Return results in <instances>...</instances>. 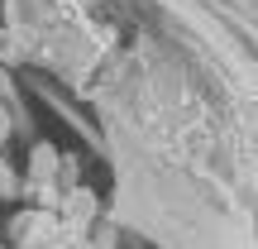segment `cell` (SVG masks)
I'll use <instances>...</instances> for the list:
<instances>
[{"label":"cell","mask_w":258,"mask_h":249,"mask_svg":"<svg viewBox=\"0 0 258 249\" xmlns=\"http://www.w3.org/2000/svg\"><path fill=\"white\" fill-rule=\"evenodd\" d=\"M0 134H5V120H0Z\"/></svg>","instance_id":"obj_1"}]
</instances>
